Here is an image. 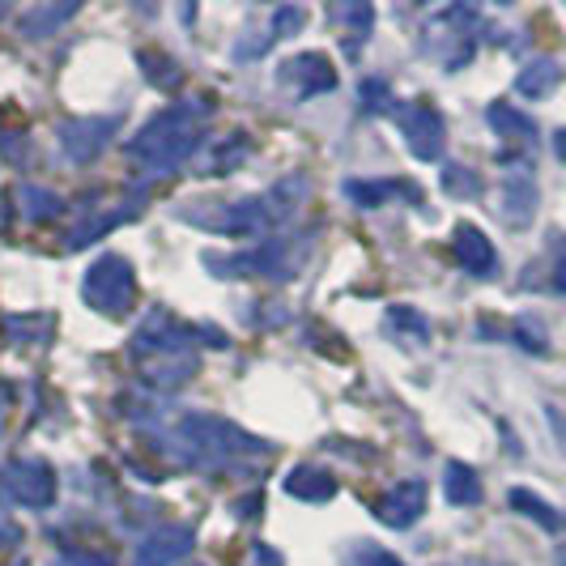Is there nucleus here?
<instances>
[{
	"label": "nucleus",
	"instance_id": "f257e3e1",
	"mask_svg": "<svg viewBox=\"0 0 566 566\" xmlns=\"http://www.w3.org/2000/svg\"><path fill=\"white\" fill-rule=\"evenodd\" d=\"M554 82H558V69H549V64H537V69L524 77V90H528V94H545V90H549Z\"/></svg>",
	"mask_w": 566,
	"mask_h": 566
},
{
	"label": "nucleus",
	"instance_id": "f03ea898",
	"mask_svg": "<svg viewBox=\"0 0 566 566\" xmlns=\"http://www.w3.org/2000/svg\"><path fill=\"white\" fill-rule=\"evenodd\" d=\"M558 149H563V158H566V133H558Z\"/></svg>",
	"mask_w": 566,
	"mask_h": 566
}]
</instances>
